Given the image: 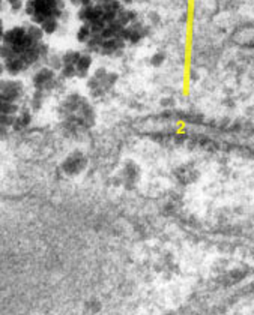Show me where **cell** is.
<instances>
[{"label":"cell","instance_id":"9","mask_svg":"<svg viewBox=\"0 0 254 315\" xmlns=\"http://www.w3.org/2000/svg\"><path fill=\"white\" fill-rule=\"evenodd\" d=\"M30 122H32V110H30V107L22 108L20 113L15 116L11 129H14V131H23V129H26L27 126L30 125Z\"/></svg>","mask_w":254,"mask_h":315},{"label":"cell","instance_id":"10","mask_svg":"<svg viewBox=\"0 0 254 315\" xmlns=\"http://www.w3.org/2000/svg\"><path fill=\"white\" fill-rule=\"evenodd\" d=\"M27 0H6V3L11 6V11L14 14H18L20 11H24V5Z\"/></svg>","mask_w":254,"mask_h":315},{"label":"cell","instance_id":"2","mask_svg":"<svg viewBox=\"0 0 254 315\" xmlns=\"http://www.w3.org/2000/svg\"><path fill=\"white\" fill-rule=\"evenodd\" d=\"M59 119L72 131H87L96 123V113L86 96L80 93H71L59 105Z\"/></svg>","mask_w":254,"mask_h":315},{"label":"cell","instance_id":"4","mask_svg":"<svg viewBox=\"0 0 254 315\" xmlns=\"http://www.w3.org/2000/svg\"><path fill=\"white\" fill-rule=\"evenodd\" d=\"M118 80L119 75L114 71H108L106 68H96L86 78V87L92 98H103L113 90Z\"/></svg>","mask_w":254,"mask_h":315},{"label":"cell","instance_id":"6","mask_svg":"<svg viewBox=\"0 0 254 315\" xmlns=\"http://www.w3.org/2000/svg\"><path fill=\"white\" fill-rule=\"evenodd\" d=\"M87 167V156L80 150L71 152L61 164V170L68 177H75L80 173H83Z\"/></svg>","mask_w":254,"mask_h":315},{"label":"cell","instance_id":"7","mask_svg":"<svg viewBox=\"0 0 254 315\" xmlns=\"http://www.w3.org/2000/svg\"><path fill=\"white\" fill-rule=\"evenodd\" d=\"M82 54V50H66L61 54V69H59V75L64 80H72L77 78V63L79 57Z\"/></svg>","mask_w":254,"mask_h":315},{"label":"cell","instance_id":"1","mask_svg":"<svg viewBox=\"0 0 254 315\" xmlns=\"http://www.w3.org/2000/svg\"><path fill=\"white\" fill-rule=\"evenodd\" d=\"M44 30L33 24L9 27L2 35V68L9 77H17L30 68L47 62L50 51L44 42Z\"/></svg>","mask_w":254,"mask_h":315},{"label":"cell","instance_id":"8","mask_svg":"<svg viewBox=\"0 0 254 315\" xmlns=\"http://www.w3.org/2000/svg\"><path fill=\"white\" fill-rule=\"evenodd\" d=\"M140 167L134 161H127L121 171L122 185L125 189H132L140 180Z\"/></svg>","mask_w":254,"mask_h":315},{"label":"cell","instance_id":"3","mask_svg":"<svg viewBox=\"0 0 254 315\" xmlns=\"http://www.w3.org/2000/svg\"><path fill=\"white\" fill-rule=\"evenodd\" d=\"M30 23L43 26L48 20H61L65 14V0H27L23 11Z\"/></svg>","mask_w":254,"mask_h":315},{"label":"cell","instance_id":"11","mask_svg":"<svg viewBox=\"0 0 254 315\" xmlns=\"http://www.w3.org/2000/svg\"><path fill=\"white\" fill-rule=\"evenodd\" d=\"M164 59H166L164 53H155V54L150 57V63H152L153 66H161L163 62H164Z\"/></svg>","mask_w":254,"mask_h":315},{"label":"cell","instance_id":"5","mask_svg":"<svg viewBox=\"0 0 254 315\" xmlns=\"http://www.w3.org/2000/svg\"><path fill=\"white\" fill-rule=\"evenodd\" d=\"M26 96V87L15 77L6 78L2 81V104L22 105Z\"/></svg>","mask_w":254,"mask_h":315},{"label":"cell","instance_id":"12","mask_svg":"<svg viewBox=\"0 0 254 315\" xmlns=\"http://www.w3.org/2000/svg\"><path fill=\"white\" fill-rule=\"evenodd\" d=\"M121 2H122V3H124L125 6H131V5H134V3H135L137 0H121Z\"/></svg>","mask_w":254,"mask_h":315}]
</instances>
